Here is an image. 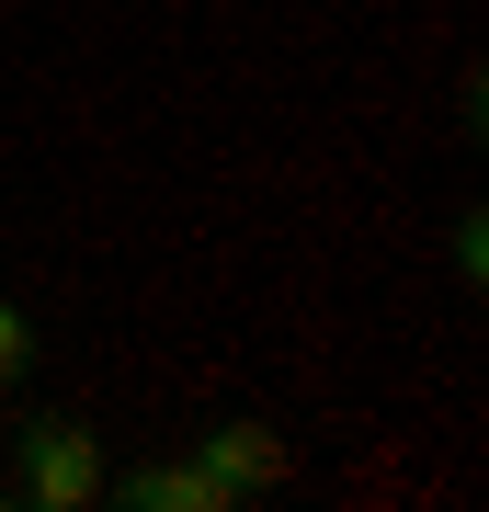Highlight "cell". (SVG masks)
<instances>
[{"label": "cell", "mask_w": 489, "mask_h": 512, "mask_svg": "<svg viewBox=\"0 0 489 512\" xmlns=\"http://www.w3.org/2000/svg\"><path fill=\"white\" fill-rule=\"evenodd\" d=\"M23 501H57V512L103 501V456H91L80 421H35V433H23Z\"/></svg>", "instance_id": "1"}, {"label": "cell", "mask_w": 489, "mask_h": 512, "mask_svg": "<svg viewBox=\"0 0 489 512\" xmlns=\"http://www.w3.org/2000/svg\"><path fill=\"white\" fill-rule=\"evenodd\" d=\"M205 467H217L228 490H239V478H273V467H285V456H273L262 433H217V444H205Z\"/></svg>", "instance_id": "3"}, {"label": "cell", "mask_w": 489, "mask_h": 512, "mask_svg": "<svg viewBox=\"0 0 489 512\" xmlns=\"http://www.w3.org/2000/svg\"><path fill=\"white\" fill-rule=\"evenodd\" d=\"M23 353H35V342H23V319H12V308H0V387H12V376H23Z\"/></svg>", "instance_id": "4"}, {"label": "cell", "mask_w": 489, "mask_h": 512, "mask_svg": "<svg viewBox=\"0 0 489 512\" xmlns=\"http://www.w3.org/2000/svg\"><path fill=\"white\" fill-rule=\"evenodd\" d=\"M114 501H126V512H228L239 490H228L205 456H148V467L114 478Z\"/></svg>", "instance_id": "2"}]
</instances>
